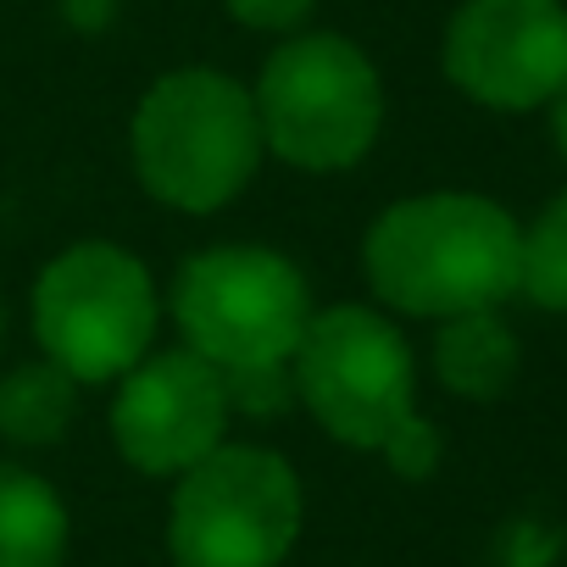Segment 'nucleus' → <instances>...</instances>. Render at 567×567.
Instances as JSON below:
<instances>
[{
  "mask_svg": "<svg viewBox=\"0 0 567 567\" xmlns=\"http://www.w3.org/2000/svg\"><path fill=\"white\" fill-rule=\"evenodd\" d=\"M62 12H68V23H79V29H101V23H112L117 0H62Z\"/></svg>",
  "mask_w": 567,
  "mask_h": 567,
  "instance_id": "16",
  "label": "nucleus"
},
{
  "mask_svg": "<svg viewBox=\"0 0 567 567\" xmlns=\"http://www.w3.org/2000/svg\"><path fill=\"white\" fill-rule=\"evenodd\" d=\"M223 7L245 29H296V23H307V12L318 0H223Z\"/></svg>",
  "mask_w": 567,
  "mask_h": 567,
  "instance_id": "15",
  "label": "nucleus"
},
{
  "mask_svg": "<svg viewBox=\"0 0 567 567\" xmlns=\"http://www.w3.org/2000/svg\"><path fill=\"white\" fill-rule=\"evenodd\" d=\"M301 534V478L278 451L217 445L200 456L167 512L178 567H278Z\"/></svg>",
  "mask_w": 567,
  "mask_h": 567,
  "instance_id": "6",
  "label": "nucleus"
},
{
  "mask_svg": "<svg viewBox=\"0 0 567 567\" xmlns=\"http://www.w3.org/2000/svg\"><path fill=\"white\" fill-rule=\"evenodd\" d=\"M173 318L195 357L217 373L290 368L312 323L307 278L261 245H217L184 261L173 284Z\"/></svg>",
  "mask_w": 567,
  "mask_h": 567,
  "instance_id": "4",
  "label": "nucleus"
},
{
  "mask_svg": "<svg viewBox=\"0 0 567 567\" xmlns=\"http://www.w3.org/2000/svg\"><path fill=\"white\" fill-rule=\"evenodd\" d=\"M261 145H272L290 167L340 173L362 162L384 123V90L362 45L340 34H301L278 45L256 84Z\"/></svg>",
  "mask_w": 567,
  "mask_h": 567,
  "instance_id": "5",
  "label": "nucleus"
},
{
  "mask_svg": "<svg viewBox=\"0 0 567 567\" xmlns=\"http://www.w3.org/2000/svg\"><path fill=\"white\" fill-rule=\"evenodd\" d=\"M128 140L140 184L178 212L228 206L261 162V123L250 90L212 68L156 79L134 112Z\"/></svg>",
  "mask_w": 567,
  "mask_h": 567,
  "instance_id": "3",
  "label": "nucleus"
},
{
  "mask_svg": "<svg viewBox=\"0 0 567 567\" xmlns=\"http://www.w3.org/2000/svg\"><path fill=\"white\" fill-rule=\"evenodd\" d=\"M223 373L195 351L140 357L112 401V440L140 473H189L223 445L228 429Z\"/></svg>",
  "mask_w": 567,
  "mask_h": 567,
  "instance_id": "9",
  "label": "nucleus"
},
{
  "mask_svg": "<svg viewBox=\"0 0 567 567\" xmlns=\"http://www.w3.org/2000/svg\"><path fill=\"white\" fill-rule=\"evenodd\" d=\"M517 290L545 307V312H567V189L534 217V228L523 234V272Z\"/></svg>",
  "mask_w": 567,
  "mask_h": 567,
  "instance_id": "13",
  "label": "nucleus"
},
{
  "mask_svg": "<svg viewBox=\"0 0 567 567\" xmlns=\"http://www.w3.org/2000/svg\"><path fill=\"white\" fill-rule=\"evenodd\" d=\"M445 79L495 112L550 106L567 90L561 0H462L445 29Z\"/></svg>",
  "mask_w": 567,
  "mask_h": 567,
  "instance_id": "8",
  "label": "nucleus"
},
{
  "mask_svg": "<svg viewBox=\"0 0 567 567\" xmlns=\"http://www.w3.org/2000/svg\"><path fill=\"white\" fill-rule=\"evenodd\" d=\"M73 406H79V379L62 373L51 357L12 368L0 379V434L23 451H45L73 429Z\"/></svg>",
  "mask_w": 567,
  "mask_h": 567,
  "instance_id": "12",
  "label": "nucleus"
},
{
  "mask_svg": "<svg viewBox=\"0 0 567 567\" xmlns=\"http://www.w3.org/2000/svg\"><path fill=\"white\" fill-rule=\"evenodd\" d=\"M362 256L384 307L445 323L517 296L523 228L484 195H417L368 228Z\"/></svg>",
  "mask_w": 567,
  "mask_h": 567,
  "instance_id": "1",
  "label": "nucleus"
},
{
  "mask_svg": "<svg viewBox=\"0 0 567 567\" xmlns=\"http://www.w3.org/2000/svg\"><path fill=\"white\" fill-rule=\"evenodd\" d=\"M296 395L312 406V417L357 451L390 456L395 473L423 478L440 462V434L412 406V351L395 334L390 318L368 307H329L312 312L296 362H290Z\"/></svg>",
  "mask_w": 567,
  "mask_h": 567,
  "instance_id": "2",
  "label": "nucleus"
},
{
  "mask_svg": "<svg viewBox=\"0 0 567 567\" xmlns=\"http://www.w3.org/2000/svg\"><path fill=\"white\" fill-rule=\"evenodd\" d=\"M550 140H556V151L567 156V90L550 101Z\"/></svg>",
  "mask_w": 567,
  "mask_h": 567,
  "instance_id": "17",
  "label": "nucleus"
},
{
  "mask_svg": "<svg viewBox=\"0 0 567 567\" xmlns=\"http://www.w3.org/2000/svg\"><path fill=\"white\" fill-rule=\"evenodd\" d=\"M62 556L68 506L40 473L0 462V567H62Z\"/></svg>",
  "mask_w": 567,
  "mask_h": 567,
  "instance_id": "11",
  "label": "nucleus"
},
{
  "mask_svg": "<svg viewBox=\"0 0 567 567\" xmlns=\"http://www.w3.org/2000/svg\"><path fill=\"white\" fill-rule=\"evenodd\" d=\"M34 334L79 384L123 379L156 334L151 272L117 245H73L34 284Z\"/></svg>",
  "mask_w": 567,
  "mask_h": 567,
  "instance_id": "7",
  "label": "nucleus"
},
{
  "mask_svg": "<svg viewBox=\"0 0 567 567\" xmlns=\"http://www.w3.org/2000/svg\"><path fill=\"white\" fill-rule=\"evenodd\" d=\"M223 390H228V406H239L250 417H272L296 395V379H290V368H245V373H223Z\"/></svg>",
  "mask_w": 567,
  "mask_h": 567,
  "instance_id": "14",
  "label": "nucleus"
},
{
  "mask_svg": "<svg viewBox=\"0 0 567 567\" xmlns=\"http://www.w3.org/2000/svg\"><path fill=\"white\" fill-rule=\"evenodd\" d=\"M434 373L462 401H495L517 379V334L495 312H462L440 323Z\"/></svg>",
  "mask_w": 567,
  "mask_h": 567,
  "instance_id": "10",
  "label": "nucleus"
}]
</instances>
